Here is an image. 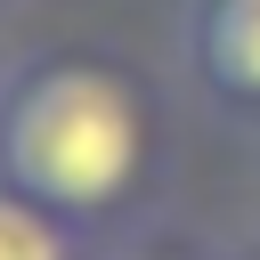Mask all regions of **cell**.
<instances>
[{"mask_svg": "<svg viewBox=\"0 0 260 260\" xmlns=\"http://www.w3.org/2000/svg\"><path fill=\"white\" fill-rule=\"evenodd\" d=\"M154 154L146 89L114 57L49 49L0 73V187L57 219H106L138 195Z\"/></svg>", "mask_w": 260, "mask_h": 260, "instance_id": "obj_1", "label": "cell"}, {"mask_svg": "<svg viewBox=\"0 0 260 260\" xmlns=\"http://www.w3.org/2000/svg\"><path fill=\"white\" fill-rule=\"evenodd\" d=\"M179 73L228 122H260V0H179Z\"/></svg>", "mask_w": 260, "mask_h": 260, "instance_id": "obj_2", "label": "cell"}, {"mask_svg": "<svg viewBox=\"0 0 260 260\" xmlns=\"http://www.w3.org/2000/svg\"><path fill=\"white\" fill-rule=\"evenodd\" d=\"M0 260H73V219H57L32 195L0 187Z\"/></svg>", "mask_w": 260, "mask_h": 260, "instance_id": "obj_3", "label": "cell"}, {"mask_svg": "<svg viewBox=\"0 0 260 260\" xmlns=\"http://www.w3.org/2000/svg\"><path fill=\"white\" fill-rule=\"evenodd\" d=\"M98 260H211V252L171 244V236H138V244H114V252H98Z\"/></svg>", "mask_w": 260, "mask_h": 260, "instance_id": "obj_4", "label": "cell"}, {"mask_svg": "<svg viewBox=\"0 0 260 260\" xmlns=\"http://www.w3.org/2000/svg\"><path fill=\"white\" fill-rule=\"evenodd\" d=\"M236 260H260V244H244V252H236Z\"/></svg>", "mask_w": 260, "mask_h": 260, "instance_id": "obj_5", "label": "cell"}]
</instances>
